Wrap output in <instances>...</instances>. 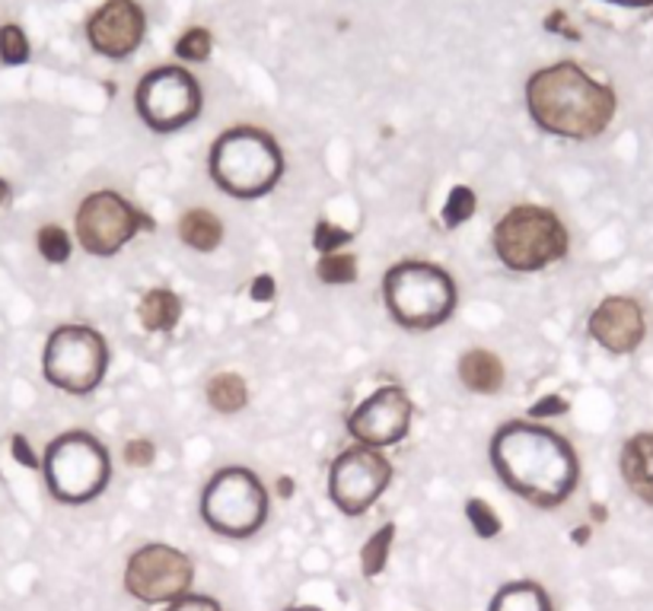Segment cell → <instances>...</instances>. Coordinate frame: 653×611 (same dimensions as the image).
<instances>
[{"mask_svg":"<svg viewBox=\"0 0 653 611\" xmlns=\"http://www.w3.org/2000/svg\"><path fill=\"white\" fill-rule=\"evenodd\" d=\"M488 452L497 478L532 506H561L577 490L580 459L571 443L542 420L520 417L500 424Z\"/></svg>","mask_w":653,"mask_h":611,"instance_id":"1","label":"cell"},{"mask_svg":"<svg viewBox=\"0 0 653 611\" xmlns=\"http://www.w3.org/2000/svg\"><path fill=\"white\" fill-rule=\"evenodd\" d=\"M615 109L613 86L593 81L573 61L548 64L527 81V112L552 137L593 140L613 124Z\"/></svg>","mask_w":653,"mask_h":611,"instance_id":"2","label":"cell"},{"mask_svg":"<svg viewBox=\"0 0 653 611\" xmlns=\"http://www.w3.org/2000/svg\"><path fill=\"white\" fill-rule=\"evenodd\" d=\"M207 172L223 195L237 201H255L278 188L285 175V154L268 131L240 124L214 140Z\"/></svg>","mask_w":653,"mask_h":611,"instance_id":"3","label":"cell"},{"mask_svg":"<svg viewBox=\"0 0 653 611\" xmlns=\"http://www.w3.org/2000/svg\"><path fill=\"white\" fill-rule=\"evenodd\" d=\"M491 245L507 271L539 274L568 255L571 233L552 207L517 204L494 223Z\"/></svg>","mask_w":653,"mask_h":611,"instance_id":"4","label":"cell"},{"mask_svg":"<svg viewBox=\"0 0 653 611\" xmlns=\"http://www.w3.org/2000/svg\"><path fill=\"white\" fill-rule=\"evenodd\" d=\"M383 303L389 316L409 331H431L449 322L459 303L456 281L434 261H399L383 278Z\"/></svg>","mask_w":653,"mask_h":611,"instance_id":"5","label":"cell"},{"mask_svg":"<svg viewBox=\"0 0 653 611\" xmlns=\"http://www.w3.org/2000/svg\"><path fill=\"white\" fill-rule=\"evenodd\" d=\"M41 475H45L48 493L58 503L83 506V503H93L99 493H106L112 478V459H109V449L93 433L71 430L48 443L41 455Z\"/></svg>","mask_w":653,"mask_h":611,"instance_id":"6","label":"cell"},{"mask_svg":"<svg viewBox=\"0 0 653 611\" xmlns=\"http://www.w3.org/2000/svg\"><path fill=\"white\" fill-rule=\"evenodd\" d=\"M198 510L214 535L249 538L268 520V490L252 468L227 465L207 478Z\"/></svg>","mask_w":653,"mask_h":611,"instance_id":"7","label":"cell"},{"mask_svg":"<svg viewBox=\"0 0 653 611\" xmlns=\"http://www.w3.org/2000/svg\"><path fill=\"white\" fill-rule=\"evenodd\" d=\"M109 369V341L89 326H58L41 351V376L68 392L89 395L102 386Z\"/></svg>","mask_w":653,"mask_h":611,"instance_id":"8","label":"cell"},{"mask_svg":"<svg viewBox=\"0 0 653 611\" xmlns=\"http://www.w3.org/2000/svg\"><path fill=\"white\" fill-rule=\"evenodd\" d=\"M134 109L141 122L157 134H172L195 122L205 109L202 83L179 64H164L144 74L134 89Z\"/></svg>","mask_w":653,"mask_h":611,"instance_id":"9","label":"cell"},{"mask_svg":"<svg viewBox=\"0 0 653 611\" xmlns=\"http://www.w3.org/2000/svg\"><path fill=\"white\" fill-rule=\"evenodd\" d=\"M147 227H154V223H147V217L112 188L89 192L74 217L77 243L86 255H96V258L119 255L124 245Z\"/></svg>","mask_w":653,"mask_h":611,"instance_id":"10","label":"cell"},{"mask_svg":"<svg viewBox=\"0 0 653 611\" xmlns=\"http://www.w3.org/2000/svg\"><path fill=\"white\" fill-rule=\"evenodd\" d=\"M192 583H195L192 558L164 541L141 545L124 564V589L144 606H169L189 596Z\"/></svg>","mask_w":653,"mask_h":611,"instance_id":"11","label":"cell"},{"mask_svg":"<svg viewBox=\"0 0 653 611\" xmlns=\"http://www.w3.org/2000/svg\"><path fill=\"white\" fill-rule=\"evenodd\" d=\"M392 485V462L383 449L354 443L335 455L328 468V500L344 516H364Z\"/></svg>","mask_w":653,"mask_h":611,"instance_id":"12","label":"cell"},{"mask_svg":"<svg viewBox=\"0 0 653 611\" xmlns=\"http://www.w3.org/2000/svg\"><path fill=\"white\" fill-rule=\"evenodd\" d=\"M411 414V399L402 386H379L348 414V433L361 447H399L409 437Z\"/></svg>","mask_w":653,"mask_h":611,"instance_id":"13","label":"cell"},{"mask_svg":"<svg viewBox=\"0 0 653 611\" xmlns=\"http://www.w3.org/2000/svg\"><path fill=\"white\" fill-rule=\"evenodd\" d=\"M147 36V13L137 0H106L86 23V39L96 54L124 61Z\"/></svg>","mask_w":653,"mask_h":611,"instance_id":"14","label":"cell"},{"mask_svg":"<svg viewBox=\"0 0 653 611\" xmlns=\"http://www.w3.org/2000/svg\"><path fill=\"white\" fill-rule=\"evenodd\" d=\"M587 331L609 354H634L648 334V316L634 296H606L590 313Z\"/></svg>","mask_w":653,"mask_h":611,"instance_id":"15","label":"cell"},{"mask_svg":"<svg viewBox=\"0 0 653 611\" xmlns=\"http://www.w3.org/2000/svg\"><path fill=\"white\" fill-rule=\"evenodd\" d=\"M618 468H621L625 488L641 503L653 506V433H634L631 440H625Z\"/></svg>","mask_w":653,"mask_h":611,"instance_id":"16","label":"cell"},{"mask_svg":"<svg viewBox=\"0 0 653 611\" xmlns=\"http://www.w3.org/2000/svg\"><path fill=\"white\" fill-rule=\"evenodd\" d=\"M456 372H459V382L475 395H497L504 389V379H507L504 361L488 347H469L459 357Z\"/></svg>","mask_w":653,"mask_h":611,"instance_id":"17","label":"cell"},{"mask_svg":"<svg viewBox=\"0 0 653 611\" xmlns=\"http://www.w3.org/2000/svg\"><path fill=\"white\" fill-rule=\"evenodd\" d=\"M137 319L144 331H154V334H166L179 326L182 319V300L179 293H172L169 286H154L141 296L137 303Z\"/></svg>","mask_w":653,"mask_h":611,"instance_id":"18","label":"cell"},{"mask_svg":"<svg viewBox=\"0 0 653 611\" xmlns=\"http://www.w3.org/2000/svg\"><path fill=\"white\" fill-rule=\"evenodd\" d=\"M179 240L192 252H217L223 243V220L207 207H192L179 217Z\"/></svg>","mask_w":653,"mask_h":611,"instance_id":"19","label":"cell"},{"mask_svg":"<svg viewBox=\"0 0 653 611\" xmlns=\"http://www.w3.org/2000/svg\"><path fill=\"white\" fill-rule=\"evenodd\" d=\"M491 611H552V599H548V592L539 583L517 579V583H507L494 596Z\"/></svg>","mask_w":653,"mask_h":611,"instance_id":"20","label":"cell"},{"mask_svg":"<svg viewBox=\"0 0 653 611\" xmlns=\"http://www.w3.org/2000/svg\"><path fill=\"white\" fill-rule=\"evenodd\" d=\"M207 405L214 407L217 414H237L243 411L249 402V386L240 372H217L207 379Z\"/></svg>","mask_w":653,"mask_h":611,"instance_id":"21","label":"cell"},{"mask_svg":"<svg viewBox=\"0 0 653 611\" xmlns=\"http://www.w3.org/2000/svg\"><path fill=\"white\" fill-rule=\"evenodd\" d=\"M392 541H396V523H386L373 531L367 538V545L361 548V571L364 576H379L386 571V561H389V551H392Z\"/></svg>","mask_w":653,"mask_h":611,"instance_id":"22","label":"cell"},{"mask_svg":"<svg viewBox=\"0 0 653 611\" xmlns=\"http://www.w3.org/2000/svg\"><path fill=\"white\" fill-rule=\"evenodd\" d=\"M316 274L323 284H354L358 281V258L351 252H328L319 255Z\"/></svg>","mask_w":653,"mask_h":611,"instance_id":"23","label":"cell"},{"mask_svg":"<svg viewBox=\"0 0 653 611\" xmlns=\"http://www.w3.org/2000/svg\"><path fill=\"white\" fill-rule=\"evenodd\" d=\"M36 245H39V255L48 265H64L71 258V248H74L68 230L58 227V223H45L39 230V236H36Z\"/></svg>","mask_w":653,"mask_h":611,"instance_id":"24","label":"cell"},{"mask_svg":"<svg viewBox=\"0 0 653 611\" xmlns=\"http://www.w3.org/2000/svg\"><path fill=\"white\" fill-rule=\"evenodd\" d=\"M210 51H214V39H210L205 26H192L176 39V58H182V61L202 64L210 58Z\"/></svg>","mask_w":653,"mask_h":611,"instance_id":"25","label":"cell"},{"mask_svg":"<svg viewBox=\"0 0 653 611\" xmlns=\"http://www.w3.org/2000/svg\"><path fill=\"white\" fill-rule=\"evenodd\" d=\"M0 61L7 68H20V64L29 61V39L16 23L0 26Z\"/></svg>","mask_w":653,"mask_h":611,"instance_id":"26","label":"cell"},{"mask_svg":"<svg viewBox=\"0 0 653 611\" xmlns=\"http://www.w3.org/2000/svg\"><path fill=\"white\" fill-rule=\"evenodd\" d=\"M475 207H479L475 192L469 185H456L447 195V204H444V223L447 227H462L465 220L475 217Z\"/></svg>","mask_w":653,"mask_h":611,"instance_id":"27","label":"cell"},{"mask_svg":"<svg viewBox=\"0 0 653 611\" xmlns=\"http://www.w3.org/2000/svg\"><path fill=\"white\" fill-rule=\"evenodd\" d=\"M465 520L472 523V529H475L479 538H494V535H500V516L491 510V503L479 500V497L465 500Z\"/></svg>","mask_w":653,"mask_h":611,"instance_id":"28","label":"cell"},{"mask_svg":"<svg viewBox=\"0 0 653 611\" xmlns=\"http://www.w3.org/2000/svg\"><path fill=\"white\" fill-rule=\"evenodd\" d=\"M313 243H316V248H319L323 255H328V252H341L344 245L351 243V233H348V230H338L335 223L319 220V223H316V236H313Z\"/></svg>","mask_w":653,"mask_h":611,"instance_id":"29","label":"cell"},{"mask_svg":"<svg viewBox=\"0 0 653 611\" xmlns=\"http://www.w3.org/2000/svg\"><path fill=\"white\" fill-rule=\"evenodd\" d=\"M157 455V447L150 440H131L124 443V462L134 465V468H147Z\"/></svg>","mask_w":653,"mask_h":611,"instance_id":"30","label":"cell"},{"mask_svg":"<svg viewBox=\"0 0 653 611\" xmlns=\"http://www.w3.org/2000/svg\"><path fill=\"white\" fill-rule=\"evenodd\" d=\"M565 411H568V402H565L561 395H545V399H539V402L532 405L530 417L532 420H548V417L565 414Z\"/></svg>","mask_w":653,"mask_h":611,"instance_id":"31","label":"cell"},{"mask_svg":"<svg viewBox=\"0 0 653 611\" xmlns=\"http://www.w3.org/2000/svg\"><path fill=\"white\" fill-rule=\"evenodd\" d=\"M166 611H223L217 606V599H210V596H182V599H176V602H169V609Z\"/></svg>","mask_w":653,"mask_h":611,"instance_id":"32","label":"cell"},{"mask_svg":"<svg viewBox=\"0 0 653 611\" xmlns=\"http://www.w3.org/2000/svg\"><path fill=\"white\" fill-rule=\"evenodd\" d=\"M10 449H13V459L20 462V465H26V468H41V459L39 455H33V447H29V440L26 437H13L10 440Z\"/></svg>","mask_w":653,"mask_h":611,"instance_id":"33","label":"cell"},{"mask_svg":"<svg viewBox=\"0 0 653 611\" xmlns=\"http://www.w3.org/2000/svg\"><path fill=\"white\" fill-rule=\"evenodd\" d=\"M275 278L271 274H258L255 281H252V286H249V296L252 300H258V303H268V300H275Z\"/></svg>","mask_w":653,"mask_h":611,"instance_id":"34","label":"cell"},{"mask_svg":"<svg viewBox=\"0 0 653 611\" xmlns=\"http://www.w3.org/2000/svg\"><path fill=\"white\" fill-rule=\"evenodd\" d=\"M606 3H618V7H653V0H606Z\"/></svg>","mask_w":653,"mask_h":611,"instance_id":"35","label":"cell"},{"mask_svg":"<svg viewBox=\"0 0 653 611\" xmlns=\"http://www.w3.org/2000/svg\"><path fill=\"white\" fill-rule=\"evenodd\" d=\"M10 198V188H7V182H0V204Z\"/></svg>","mask_w":653,"mask_h":611,"instance_id":"36","label":"cell"},{"mask_svg":"<svg viewBox=\"0 0 653 611\" xmlns=\"http://www.w3.org/2000/svg\"><path fill=\"white\" fill-rule=\"evenodd\" d=\"M287 611H319V609H310V606H303V609H287Z\"/></svg>","mask_w":653,"mask_h":611,"instance_id":"37","label":"cell"}]
</instances>
